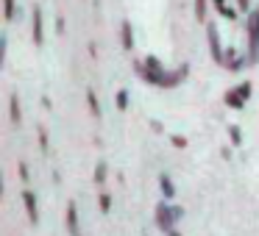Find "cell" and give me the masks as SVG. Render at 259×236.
Returning a JSON list of instances; mask_svg holds the SVG:
<instances>
[{"label":"cell","instance_id":"20","mask_svg":"<svg viewBox=\"0 0 259 236\" xmlns=\"http://www.w3.org/2000/svg\"><path fill=\"white\" fill-rule=\"evenodd\" d=\"M39 147H42V150H48V136H45V131H39Z\"/></svg>","mask_w":259,"mask_h":236},{"label":"cell","instance_id":"10","mask_svg":"<svg viewBox=\"0 0 259 236\" xmlns=\"http://www.w3.org/2000/svg\"><path fill=\"white\" fill-rule=\"evenodd\" d=\"M9 111H12V123L17 125L20 123V100H17V95L9 97Z\"/></svg>","mask_w":259,"mask_h":236},{"label":"cell","instance_id":"4","mask_svg":"<svg viewBox=\"0 0 259 236\" xmlns=\"http://www.w3.org/2000/svg\"><path fill=\"white\" fill-rule=\"evenodd\" d=\"M209 45H212V58L218 64H223V56L226 53L220 50V36H218V28H214V25H209Z\"/></svg>","mask_w":259,"mask_h":236},{"label":"cell","instance_id":"19","mask_svg":"<svg viewBox=\"0 0 259 236\" xmlns=\"http://www.w3.org/2000/svg\"><path fill=\"white\" fill-rule=\"evenodd\" d=\"M109 206H112V200H109V195H101V211H109Z\"/></svg>","mask_w":259,"mask_h":236},{"label":"cell","instance_id":"24","mask_svg":"<svg viewBox=\"0 0 259 236\" xmlns=\"http://www.w3.org/2000/svg\"><path fill=\"white\" fill-rule=\"evenodd\" d=\"M237 3H240V9H242V12H248V0H237Z\"/></svg>","mask_w":259,"mask_h":236},{"label":"cell","instance_id":"6","mask_svg":"<svg viewBox=\"0 0 259 236\" xmlns=\"http://www.w3.org/2000/svg\"><path fill=\"white\" fill-rule=\"evenodd\" d=\"M67 228H70V236H81L78 233V211H75V203H67Z\"/></svg>","mask_w":259,"mask_h":236},{"label":"cell","instance_id":"8","mask_svg":"<svg viewBox=\"0 0 259 236\" xmlns=\"http://www.w3.org/2000/svg\"><path fill=\"white\" fill-rule=\"evenodd\" d=\"M242 64H245V58H234V50H226V56H223V67H229V70H240Z\"/></svg>","mask_w":259,"mask_h":236},{"label":"cell","instance_id":"3","mask_svg":"<svg viewBox=\"0 0 259 236\" xmlns=\"http://www.w3.org/2000/svg\"><path fill=\"white\" fill-rule=\"evenodd\" d=\"M173 219H179V217H176V208L159 203V206H156V225H159V228L170 230V228H173Z\"/></svg>","mask_w":259,"mask_h":236},{"label":"cell","instance_id":"11","mask_svg":"<svg viewBox=\"0 0 259 236\" xmlns=\"http://www.w3.org/2000/svg\"><path fill=\"white\" fill-rule=\"evenodd\" d=\"M123 47L131 50L134 47V34H131V23H123Z\"/></svg>","mask_w":259,"mask_h":236},{"label":"cell","instance_id":"5","mask_svg":"<svg viewBox=\"0 0 259 236\" xmlns=\"http://www.w3.org/2000/svg\"><path fill=\"white\" fill-rule=\"evenodd\" d=\"M23 203H25V211H28V219L36 225V222H39V211H36V197H34V192L25 189V192H23Z\"/></svg>","mask_w":259,"mask_h":236},{"label":"cell","instance_id":"9","mask_svg":"<svg viewBox=\"0 0 259 236\" xmlns=\"http://www.w3.org/2000/svg\"><path fill=\"white\" fill-rule=\"evenodd\" d=\"M159 186H162V195H164V197H173V195H176L173 181H170L167 175H159Z\"/></svg>","mask_w":259,"mask_h":236},{"label":"cell","instance_id":"22","mask_svg":"<svg viewBox=\"0 0 259 236\" xmlns=\"http://www.w3.org/2000/svg\"><path fill=\"white\" fill-rule=\"evenodd\" d=\"M20 178L28 181V167H25V164H20Z\"/></svg>","mask_w":259,"mask_h":236},{"label":"cell","instance_id":"14","mask_svg":"<svg viewBox=\"0 0 259 236\" xmlns=\"http://www.w3.org/2000/svg\"><path fill=\"white\" fill-rule=\"evenodd\" d=\"M195 17L198 20L206 17V0H195Z\"/></svg>","mask_w":259,"mask_h":236},{"label":"cell","instance_id":"7","mask_svg":"<svg viewBox=\"0 0 259 236\" xmlns=\"http://www.w3.org/2000/svg\"><path fill=\"white\" fill-rule=\"evenodd\" d=\"M34 42H36V45L45 42V34H42V9L39 6L34 9Z\"/></svg>","mask_w":259,"mask_h":236},{"label":"cell","instance_id":"13","mask_svg":"<svg viewBox=\"0 0 259 236\" xmlns=\"http://www.w3.org/2000/svg\"><path fill=\"white\" fill-rule=\"evenodd\" d=\"M3 17L14 20V0H3Z\"/></svg>","mask_w":259,"mask_h":236},{"label":"cell","instance_id":"2","mask_svg":"<svg viewBox=\"0 0 259 236\" xmlns=\"http://www.w3.org/2000/svg\"><path fill=\"white\" fill-rule=\"evenodd\" d=\"M248 95H251V84H240L237 89H231L229 95H226V103H229L231 108H242L245 106V100H248Z\"/></svg>","mask_w":259,"mask_h":236},{"label":"cell","instance_id":"1","mask_svg":"<svg viewBox=\"0 0 259 236\" xmlns=\"http://www.w3.org/2000/svg\"><path fill=\"white\" fill-rule=\"evenodd\" d=\"M245 34H248V42H251V62H256V56H259V9H253L248 14Z\"/></svg>","mask_w":259,"mask_h":236},{"label":"cell","instance_id":"25","mask_svg":"<svg viewBox=\"0 0 259 236\" xmlns=\"http://www.w3.org/2000/svg\"><path fill=\"white\" fill-rule=\"evenodd\" d=\"M167 236H179V233H176V230H173V228H170V230H167Z\"/></svg>","mask_w":259,"mask_h":236},{"label":"cell","instance_id":"12","mask_svg":"<svg viewBox=\"0 0 259 236\" xmlns=\"http://www.w3.org/2000/svg\"><path fill=\"white\" fill-rule=\"evenodd\" d=\"M87 103H90V108H92V114L95 117H101V106H98V97H95V92H87Z\"/></svg>","mask_w":259,"mask_h":236},{"label":"cell","instance_id":"21","mask_svg":"<svg viewBox=\"0 0 259 236\" xmlns=\"http://www.w3.org/2000/svg\"><path fill=\"white\" fill-rule=\"evenodd\" d=\"M212 3H214V9H218V12L223 14V9H226V0H212Z\"/></svg>","mask_w":259,"mask_h":236},{"label":"cell","instance_id":"17","mask_svg":"<svg viewBox=\"0 0 259 236\" xmlns=\"http://www.w3.org/2000/svg\"><path fill=\"white\" fill-rule=\"evenodd\" d=\"M95 181H98V184H103V181H106V164H98V169H95Z\"/></svg>","mask_w":259,"mask_h":236},{"label":"cell","instance_id":"23","mask_svg":"<svg viewBox=\"0 0 259 236\" xmlns=\"http://www.w3.org/2000/svg\"><path fill=\"white\" fill-rule=\"evenodd\" d=\"M223 14H226L229 20H237V12H231V9H223Z\"/></svg>","mask_w":259,"mask_h":236},{"label":"cell","instance_id":"15","mask_svg":"<svg viewBox=\"0 0 259 236\" xmlns=\"http://www.w3.org/2000/svg\"><path fill=\"white\" fill-rule=\"evenodd\" d=\"M117 108H128V92L125 89L117 92Z\"/></svg>","mask_w":259,"mask_h":236},{"label":"cell","instance_id":"18","mask_svg":"<svg viewBox=\"0 0 259 236\" xmlns=\"http://www.w3.org/2000/svg\"><path fill=\"white\" fill-rule=\"evenodd\" d=\"M170 142H173V147H187V139H184V136H170Z\"/></svg>","mask_w":259,"mask_h":236},{"label":"cell","instance_id":"16","mask_svg":"<svg viewBox=\"0 0 259 236\" xmlns=\"http://www.w3.org/2000/svg\"><path fill=\"white\" fill-rule=\"evenodd\" d=\"M229 136H231V142H234V145H242V134H240V128H237V125H231V128H229Z\"/></svg>","mask_w":259,"mask_h":236}]
</instances>
